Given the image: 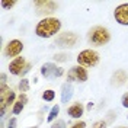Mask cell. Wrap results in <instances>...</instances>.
Masks as SVG:
<instances>
[{
    "instance_id": "6da1fadb",
    "label": "cell",
    "mask_w": 128,
    "mask_h": 128,
    "mask_svg": "<svg viewBox=\"0 0 128 128\" xmlns=\"http://www.w3.org/2000/svg\"><path fill=\"white\" fill-rule=\"evenodd\" d=\"M61 31V22L57 18H44L35 26V34L40 38H52L54 35L60 34Z\"/></svg>"
},
{
    "instance_id": "7a4b0ae2",
    "label": "cell",
    "mask_w": 128,
    "mask_h": 128,
    "mask_svg": "<svg viewBox=\"0 0 128 128\" xmlns=\"http://www.w3.org/2000/svg\"><path fill=\"white\" fill-rule=\"evenodd\" d=\"M88 38H89V42L92 45L102 47V45H106L111 41V34L104 26H95V28H92L89 31Z\"/></svg>"
},
{
    "instance_id": "3957f363",
    "label": "cell",
    "mask_w": 128,
    "mask_h": 128,
    "mask_svg": "<svg viewBox=\"0 0 128 128\" xmlns=\"http://www.w3.org/2000/svg\"><path fill=\"white\" fill-rule=\"evenodd\" d=\"M16 102V93L9 86H0V114L4 115L6 108L10 105H15Z\"/></svg>"
},
{
    "instance_id": "277c9868",
    "label": "cell",
    "mask_w": 128,
    "mask_h": 128,
    "mask_svg": "<svg viewBox=\"0 0 128 128\" xmlns=\"http://www.w3.org/2000/svg\"><path fill=\"white\" fill-rule=\"evenodd\" d=\"M77 64L82 67H95L99 63V54L95 50H83L77 56Z\"/></svg>"
},
{
    "instance_id": "5b68a950",
    "label": "cell",
    "mask_w": 128,
    "mask_h": 128,
    "mask_svg": "<svg viewBox=\"0 0 128 128\" xmlns=\"http://www.w3.org/2000/svg\"><path fill=\"white\" fill-rule=\"evenodd\" d=\"M79 41V36L74 32H61L56 38V44L61 48H73Z\"/></svg>"
},
{
    "instance_id": "8992f818",
    "label": "cell",
    "mask_w": 128,
    "mask_h": 128,
    "mask_svg": "<svg viewBox=\"0 0 128 128\" xmlns=\"http://www.w3.org/2000/svg\"><path fill=\"white\" fill-rule=\"evenodd\" d=\"M88 77H89L88 70L84 67H82V66H74L67 73V82L68 83H72V82H80V83H83V82L88 80Z\"/></svg>"
},
{
    "instance_id": "52a82bcc",
    "label": "cell",
    "mask_w": 128,
    "mask_h": 128,
    "mask_svg": "<svg viewBox=\"0 0 128 128\" xmlns=\"http://www.w3.org/2000/svg\"><path fill=\"white\" fill-rule=\"evenodd\" d=\"M41 74L45 79H56L64 74V70L61 67H57L54 63H45L41 67Z\"/></svg>"
},
{
    "instance_id": "ba28073f",
    "label": "cell",
    "mask_w": 128,
    "mask_h": 128,
    "mask_svg": "<svg viewBox=\"0 0 128 128\" xmlns=\"http://www.w3.org/2000/svg\"><path fill=\"white\" fill-rule=\"evenodd\" d=\"M22 50H24V44H22V41L19 40H12L8 42V45L4 48V56L6 57H12L13 60H15L16 57H19V54L22 52Z\"/></svg>"
},
{
    "instance_id": "9c48e42d",
    "label": "cell",
    "mask_w": 128,
    "mask_h": 128,
    "mask_svg": "<svg viewBox=\"0 0 128 128\" xmlns=\"http://www.w3.org/2000/svg\"><path fill=\"white\" fill-rule=\"evenodd\" d=\"M35 8L40 15H51L57 10L58 4L51 0H40V2H35Z\"/></svg>"
},
{
    "instance_id": "30bf717a",
    "label": "cell",
    "mask_w": 128,
    "mask_h": 128,
    "mask_svg": "<svg viewBox=\"0 0 128 128\" xmlns=\"http://www.w3.org/2000/svg\"><path fill=\"white\" fill-rule=\"evenodd\" d=\"M115 20L122 26H128V3H121L114 10Z\"/></svg>"
},
{
    "instance_id": "8fae6325",
    "label": "cell",
    "mask_w": 128,
    "mask_h": 128,
    "mask_svg": "<svg viewBox=\"0 0 128 128\" xmlns=\"http://www.w3.org/2000/svg\"><path fill=\"white\" fill-rule=\"evenodd\" d=\"M26 61H25L24 57H16L15 60H12L9 64V72L12 73L13 76H22L26 68Z\"/></svg>"
},
{
    "instance_id": "7c38bea8",
    "label": "cell",
    "mask_w": 128,
    "mask_h": 128,
    "mask_svg": "<svg viewBox=\"0 0 128 128\" xmlns=\"http://www.w3.org/2000/svg\"><path fill=\"white\" fill-rule=\"evenodd\" d=\"M128 79V74L125 70H116V72L112 74V80L111 83L114 86H122Z\"/></svg>"
},
{
    "instance_id": "4fadbf2b",
    "label": "cell",
    "mask_w": 128,
    "mask_h": 128,
    "mask_svg": "<svg viewBox=\"0 0 128 128\" xmlns=\"http://www.w3.org/2000/svg\"><path fill=\"white\" fill-rule=\"evenodd\" d=\"M83 111H84V108H83V105L80 104V102H74L72 106L67 108V114H68L72 118H74V120L80 118V116L83 115Z\"/></svg>"
},
{
    "instance_id": "5bb4252c",
    "label": "cell",
    "mask_w": 128,
    "mask_h": 128,
    "mask_svg": "<svg viewBox=\"0 0 128 128\" xmlns=\"http://www.w3.org/2000/svg\"><path fill=\"white\" fill-rule=\"evenodd\" d=\"M73 98V86L72 83H64L61 86V102L63 104H67L70 99Z\"/></svg>"
},
{
    "instance_id": "9a60e30c",
    "label": "cell",
    "mask_w": 128,
    "mask_h": 128,
    "mask_svg": "<svg viewBox=\"0 0 128 128\" xmlns=\"http://www.w3.org/2000/svg\"><path fill=\"white\" fill-rule=\"evenodd\" d=\"M58 114H60V105H54V106L51 108L50 114H48L47 121H48V122H52V121H56V118L58 116Z\"/></svg>"
},
{
    "instance_id": "2e32d148",
    "label": "cell",
    "mask_w": 128,
    "mask_h": 128,
    "mask_svg": "<svg viewBox=\"0 0 128 128\" xmlns=\"http://www.w3.org/2000/svg\"><path fill=\"white\" fill-rule=\"evenodd\" d=\"M54 98H56V92H54L52 89H48V90H45V92L42 93V99H44L45 102H51V100H54Z\"/></svg>"
},
{
    "instance_id": "e0dca14e",
    "label": "cell",
    "mask_w": 128,
    "mask_h": 128,
    "mask_svg": "<svg viewBox=\"0 0 128 128\" xmlns=\"http://www.w3.org/2000/svg\"><path fill=\"white\" fill-rule=\"evenodd\" d=\"M24 108H25V105L20 102V100H16L15 105H13V108H12V112L15 114V115H18V114H20V112L24 111Z\"/></svg>"
},
{
    "instance_id": "ac0fdd59",
    "label": "cell",
    "mask_w": 128,
    "mask_h": 128,
    "mask_svg": "<svg viewBox=\"0 0 128 128\" xmlns=\"http://www.w3.org/2000/svg\"><path fill=\"white\" fill-rule=\"evenodd\" d=\"M19 90H20L22 93L28 92V90H29V80L28 79H22L20 80V82H19Z\"/></svg>"
},
{
    "instance_id": "d6986e66",
    "label": "cell",
    "mask_w": 128,
    "mask_h": 128,
    "mask_svg": "<svg viewBox=\"0 0 128 128\" xmlns=\"http://www.w3.org/2000/svg\"><path fill=\"white\" fill-rule=\"evenodd\" d=\"M52 58H54L56 61H58V63H64V61L68 60V54H66V52H57Z\"/></svg>"
},
{
    "instance_id": "ffe728a7",
    "label": "cell",
    "mask_w": 128,
    "mask_h": 128,
    "mask_svg": "<svg viewBox=\"0 0 128 128\" xmlns=\"http://www.w3.org/2000/svg\"><path fill=\"white\" fill-rule=\"evenodd\" d=\"M0 4H2V8H3V9H6V10H8V9H12L13 6H15L16 2H15V0H2V2H0Z\"/></svg>"
},
{
    "instance_id": "44dd1931",
    "label": "cell",
    "mask_w": 128,
    "mask_h": 128,
    "mask_svg": "<svg viewBox=\"0 0 128 128\" xmlns=\"http://www.w3.org/2000/svg\"><path fill=\"white\" fill-rule=\"evenodd\" d=\"M106 121L100 120V121H96V122H93V125H92V128H106Z\"/></svg>"
},
{
    "instance_id": "7402d4cb",
    "label": "cell",
    "mask_w": 128,
    "mask_h": 128,
    "mask_svg": "<svg viewBox=\"0 0 128 128\" xmlns=\"http://www.w3.org/2000/svg\"><path fill=\"white\" fill-rule=\"evenodd\" d=\"M67 125H66V122H64L63 120H58L56 121V122H52V125H51V128H66Z\"/></svg>"
},
{
    "instance_id": "603a6c76",
    "label": "cell",
    "mask_w": 128,
    "mask_h": 128,
    "mask_svg": "<svg viewBox=\"0 0 128 128\" xmlns=\"http://www.w3.org/2000/svg\"><path fill=\"white\" fill-rule=\"evenodd\" d=\"M68 128H86V122L84 121H77V122H74L72 127Z\"/></svg>"
},
{
    "instance_id": "cb8c5ba5",
    "label": "cell",
    "mask_w": 128,
    "mask_h": 128,
    "mask_svg": "<svg viewBox=\"0 0 128 128\" xmlns=\"http://www.w3.org/2000/svg\"><path fill=\"white\" fill-rule=\"evenodd\" d=\"M121 104H122V106H124V108H128V92H127V93H124V95H122V99H121Z\"/></svg>"
},
{
    "instance_id": "d4e9b609",
    "label": "cell",
    "mask_w": 128,
    "mask_h": 128,
    "mask_svg": "<svg viewBox=\"0 0 128 128\" xmlns=\"http://www.w3.org/2000/svg\"><path fill=\"white\" fill-rule=\"evenodd\" d=\"M18 100H20L24 105L28 104V96H26V93H20V95L18 96Z\"/></svg>"
},
{
    "instance_id": "484cf974",
    "label": "cell",
    "mask_w": 128,
    "mask_h": 128,
    "mask_svg": "<svg viewBox=\"0 0 128 128\" xmlns=\"http://www.w3.org/2000/svg\"><path fill=\"white\" fill-rule=\"evenodd\" d=\"M16 124H18L16 118H12V120H9V122H8V128H16Z\"/></svg>"
},
{
    "instance_id": "4316f807",
    "label": "cell",
    "mask_w": 128,
    "mask_h": 128,
    "mask_svg": "<svg viewBox=\"0 0 128 128\" xmlns=\"http://www.w3.org/2000/svg\"><path fill=\"white\" fill-rule=\"evenodd\" d=\"M0 82H2V86H4V84H6V79H8V76H6V74H4V73H2V76H0Z\"/></svg>"
},
{
    "instance_id": "83f0119b",
    "label": "cell",
    "mask_w": 128,
    "mask_h": 128,
    "mask_svg": "<svg viewBox=\"0 0 128 128\" xmlns=\"http://www.w3.org/2000/svg\"><path fill=\"white\" fill-rule=\"evenodd\" d=\"M120 128H128V127H120Z\"/></svg>"
},
{
    "instance_id": "f1b7e54d",
    "label": "cell",
    "mask_w": 128,
    "mask_h": 128,
    "mask_svg": "<svg viewBox=\"0 0 128 128\" xmlns=\"http://www.w3.org/2000/svg\"><path fill=\"white\" fill-rule=\"evenodd\" d=\"M31 128H38V127H31Z\"/></svg>"
},
{
    "instance_id": "f546056e",
    "label": "cell",
    "mask_w": 128,
    "mask_h": 128,
    "mask_svg": "<svg viewBox=\"0 0 128 128\" xmlns=\"http://www.w3.org/2000/svg\"><path fill=\"white\" fill-rule=\"evenodd\" d=\"M127 118H128V116H127Z\"/></svg>"
}]
</instances>
